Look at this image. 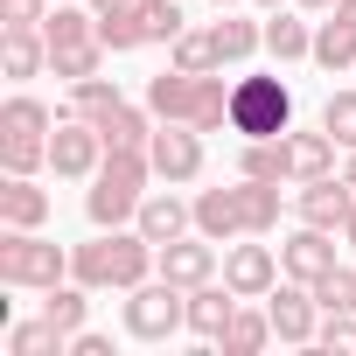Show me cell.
Wrapping results in <instances>:
<instances>
[{
    "mask_svg": "<svg viewBox=\"0 0 356 356\" xmlns=\"http://www.w3.org/2000/svg\"><path fill=\"white\" fill-rule=\"evenodd\" d=\"M154 273H161V245H147V238H140V224H133V231H126V224H119V231H98L91 245H77V252H70V280H84L91 293H98V286L133 293V286H140V280H154Z\"/></svg>",
    "mask_w": 356,
    "mask_h": 356,
    "instance_id": "1",
    "label": "cell"
},
{
    "mask_svg": "<svg viewBox=\"0 0 356 356\" xmlns=\"http://www.w3.org/2000/svg\"><path fill=\"white\" fill-rule=\"evenodd\" d=\"M147 175H154L147 147H105V161H98V175H91V196H84V217H91L98 231L133 224L140 203H147Z\"/></svg>",
    "mask_w": 356,
    "mask_h": 356,
    "instance_id": "2",
    "label": "cell"
},
{
    "mask_svg": "<svg viewBox=\"0 0 356 356\" xmlns=\"http://www.w3.org/2000/svg\"><path fill=\"white\" fill-rule=\"evenodd\" d=\"M63 273H70V252H63L56 238L0 224V286H35V293H49V286H63Z\"/></svg>",
    "mask_w": 356,
    "mask_h": 356,
    "instance_id": "3",
    "label": "cell"
},
{
    "mask_svg": "<svg viewBox=\"0 0 356 356\" xmlns=\"http://www.w3.org/2000/svg\"><path fill=\"white\" fill-rule=\"evenodd\" d=\"M231 133H245V140L293 133V91L280 77H238L231 84Z\"/></svg>",
    "mask_w": 356,
    "mask_h": 356,
    "instance_id": "4",
    "label": "cell"
},
{
    "mask_svg": "<svg viewBox=\"0 0 356 356\" xmlns=\"http://www.w3.org/2000/svg\"><path fill=\"white\" fill-rule=\"evenodd\" d=\"M189 328V286H175V280H140L126 293V335L133 342H168V335H182Z\"/></svg>",
    "mask_w": 356,
    "mask_h": 356,
    "instance_id": "5",
    "label": "cell"
},
{
    "mask_svg": "<svg viewBox=\"0 0 356 356\" xmlns=\"http://www.w3.org/2000/svg\"><path fill=\"white\" fill-rule=\"evenodd\" d=\"M147 161H154V175H161L168 189L175 182H196V175H203V133L182 126V119H161L154 140H147Z\"/></svg>",
    "mask_w": 356,
    "mask_h": 356,
    "instance_id": "6",
    "label": "cell"
},
{
    "mask_svg": "<svg viewBox=\"0 0 356 356\" xmlns=\"http://www.w3.org/2000/svg\"><path fill=\"white\" fill-rule=\"evenodd\" d=\"M98 161H105V133H98L91 119H56V133H49V168L63 175V182L98 175Z\"/></svg>",
    "mask_w": 356,
    "mask_h": 356,
    "instance_id": "7",
    "label": "cell"
},
{
    "mask_svg": "<svg viewBox=\"0 0 356 356\" xmlns=\"http://www.w3.org/2000/svg\"><path fill=\"white\" fill-rule=\"evenodd\" d=\"M224 286H231L238 300H266V293L280 286V252H273V245H231V252H224Z\"/></svg>",
    "mask_w": 356,
    "mask_h": 356,
    "instance_id": "8",
    "label": "cell"
},
{
    "mask_svg": "<svg viewBox=\"0 0 356 356\" xmlns=\"http://www.w3.org/2000/svg\"><path fill=\"white\" fill-rule=\"evenodd\" d=\"M293 210H300V224H314V231H342L349 210H356V189L342 182V175H314V182H300Z\"/></svg>",
    "mask_w": 356,
    "mask_h": 356,
    "instance_id": "9",
    "label": "cell"
},
{
    "mask_svg": "<svg viewBox=\"0 0 356 356\" xmlns=\"http://www.w3.org/2000/svg\"><path fill=\"white\" fill-rule=\"evenodd\" d=\"M280 273H286V280H300V286H314L321 273H335V231L300 224L293 238H280Z\"/></svg>",
    "mask_w": 356,
    "mask_h": 356,
    "instance_id": "10",
    "label": "cell"
},
{
    "mask_svg": "<svg viewBox=\"0 0 356 356\" xmlns=\"http://www.w3.org/2000/svg\"><path fill=\"white\" fill-rule=\"evenodd\" d=\"M314 286H300V280H286V286H273L266 293V314H273V335L280 342H314L321 328H314Z\"/></svg>",
    "mask_w": 356,
    "mask_h": 356,
    "instance_id": "11",
    "label": "cell"
},
{
    "mask_svg": "<svg viewBox=\"0 0 356 356\" xmlns=\"http://www.w3.org/2000/svg\"><path fill=\"white\" fill-rule=\"evenodd\" d=\"M210 273H217V238H203V231L189 238V231H182L175 245H161V280H175V286H203Z\"/></svg>",
    "mask_w": 356,
    "mask_h": 356,
    "instance_id": "12",
    "label": "cell"
},
{
    "mask_svg": "<svg viewBox=\"0 0 356 356\" xmlns=\"http://www.w3.org/2000/svg\"><path fill=\"white\" fill-rule=\"evenodd\" d=\"M49 189H35L29 175H8V182H0V224H15V231H42L49 224Z\"/></svg>",
    "mask_w": 356,
    "mask_h": 356,
    "instance_id": "13",
    "label": "cell"
},
{
    "mask_svg": "<svg viewBox=\"0 0 356 356\" xmlns=\"http://www.w3.org/2000/svg\"><path fill=\"white\" fill-rule=\"evenodd\" d=\"M133 224H140V238H147V245H175V238L196 224V203H182V196H168V189H161V196H147V203H140V217H133Z\"/></svg>",
    "mask_w": 356,
    "mask_h": 356,
    "instance_id": "14",
    "label": "cell"
},
{
    "mask_svg": "<svg viewBox=\"0 0 356 356\" xmlns=\"http://www.w3.org/2000/svg\"><path fill=\"white\" fill-rule=\"evenodd\" d=\"M231 314H238V293H231V286H217V280H203V286H189V335H203V342H217V335L231 328Z\"/></svg>",
    "mask_w": 356,
    "mask_h": 356,
    "instance_id": "15",
    "label": "cell"
},
{
    "mask_svg": "<svg viewBox=\"0 0 356 356\" xmlns=\"http://www.w3.org/2000/svg\"><path fill=\"white\" fill-rule=\"evenodd\" d=\"M286 175L293 182H314V175H335V133H286Z\"/></svg>",
    "mask_w": 356,
    "mask_h": 356,
    "instance_id": "16",
    "label": "cell"
},
{
    "mask_svg": "<svg viewBox=\"0 0 356 356\" xmlns=\"http://www.w3.org/2000/svg\"><path fill=\"white\" fill-rule=\"evenodd\" d=\"M196 231L217 238V245L238 238V231H245V196H238V189H203V196H196Z\"/></svg>",
    "mask_w": 356,
    "mask_h": 356,
    "instance_id": "17",
    "label": "cell"
},
{
    "mask_svg": "<svg viewBox=\"0 0 356 356\" xmlns=\"http://www.w3.org/2000/svg\"><path fill=\"white\" fill-rule=\"evenodd\" d=\"M42 63H49V35L42 29H8L0 35V70H8L15 84H29Z\"/></svg>",
    "mask_w": 356,
    "mask_h": 356,
    "instance_id": "18",
    "label": "cell"
},
{
    "mask_svg": "<svg viewBox=\"0 0 356 356\" xmlns=\"http://www.w3.org/2000/svg\"><path fill=\"white\" fill-rule=\"evenodd\" d=\"M42 35H49V49L98 42V15H91V0H84V8H77V0H56V8L42 15Z\"/></svg>",
    "mask_w": 356,
    "mask_h": 356,
    "instance_id": "19",
    "label": "cell"
},
{
    "mask_svg": "<svg viewBox=\"0 0 356 356\" xmlns=\"http://www.w3.org/2000/svg\"><path fill=\"white\" fill-rule=\"evenodd\" d=\"M314 63H321V70H356V22L328 15V22L314 29Z\"/></svg>",
    "mask_w": 356,
    "mask_h": 356,
    "instance_id": "20",
    "label": "cell"
},
{
    "mask_svg": "<svg viewBox=\"0 0 356 356\" xmlns=\"http://www.w3.org/2000/svg\"><path fill=\"white\" fill-rule=\"evenodd\" d=\"M49 105L42 98H29V91H15L8 105H0V133H15V140H49Z\"/></svg>",
    "mask_w": 356,
    "mask_h": 356,
    "instance_id": "21",
    "label": "cell"
},
{
    "mask_svg": "<svg viewBox=\"0 0 356 356\" xmlns=\"http://www.w3.org/2000/svg\"><path fill=\"white\" fill-rule=\"evenodd\" d=\"M238 196H245V231L252 238H273L280 231V182H238Z\"/></svg>",
    "mask_w": 356,
    "mask_h": 356,
    "instance_id": "22",
    "label": "cell"
},
{
    "mask_svg": "<svg viewBox=\"0 0 356 356\" xmlns=\"http://www.w3.org/2000/svg\"><path fill=\"white\" fill-rule=\"evenodd\" d=\"M98 133H105V147H147L154 140V112L147 105H112L98 119Z\"/></svg>",
    "mask_w": 356,
    "mask_h": 356,
    "instance_id": "23",
    "label": "cell"
},
{
    "mask_svg": "<svg viewBox=\"0 0 356 356\" xmlns=\"http://www.w3.org/2000/svg\"><path fill=\"white\" fill-rule=\"evenodd\" d=\"M273 342V314H259V307H238L231 314V328L217 335V349L224 356H252V349H266Z\"/></svg>",
    "mask_w": 356,
    "mask_h": 356,
    "instance_id": "24",
    "label": "cell"
},
{
    "mask_svg": "<svg viewBox=\"0 0 356 356\" xmlns=\"http://www.w3.org/2000/svg\"><path fill=\"white\" fill-rule=\"evenodd\" d=\"M238 175H252V182H293V175H286V133L280 140H245Z\"/></svg>",
    "mask_w": 356,
    "mask_h": 356,
    "instance_id": "25",
    "label": "cell"
},
{
    "mask_svg": "<svg viewBox=\"0 0 356 356\" xmlns=\"http://www.w3.org/2000/svg\"><path fill=\"white\" fill-rule=\"evenodd\" d=\"M168 49H175V70H196V77L224 70V56H217V29H182Z\"/></svg>",
    "mask_w": 356,
    "mask_h": 356,
    "instance_id": "26",
    "label": "cell"
},
{
    "mask_svg": "<svg viewBox=\"0 0 356 356\" xmlns=\"http://www.w3.org/2000/svg\"><path fill=\"white\" fill-rule=\"evenodd\" d=\"M266 49H273L280 63H300V56H314V29L273 8V22H266Z\"/></svg>",
    "mask_w": 356,
    "mask_h": 356,
    "instance_id": "27",
    "label": "cell"
},
{
    "mask_svg": "<svg viewBox=\"0 0 356 356\" xmlns=\"http://www.w3.org/2000/svg\"><path fill=\"white\" fill-rule=\"evenodd\" d=\"M112 105H126V98H119V84H112V77H84V84H70V105H63V119H91V126H98Z\"/></svg>",
    "mask_w": 356,
    "mask_h": 356,
    "instance_id": "28",
    "label": "cell"
},
{
    "mask_svg": "<svg viewBox=\"0 0 356 356\" xmlns=\"http://www.w3.org/2000/svg\"><path fill=\"white\" fill-rule=\"evenodd\" d=\"M70 349V335L42 314V321H22V328H8V356H63Z\"/></svg>",
    "mask_w": 356,
    "mask_h": 356,
    "instance_id": "29",
    "label": "cell"
},
{
    "mask_svg": "<svg viewBox=\"0 0 356 356\" xmlns=\"http://www.w3.org/2000/svg\"><path fill=\"white\" fill-rule=\"evenodd\" d=\"M98 42H105L112 56H126V49H140V42H147V29H140V0H133V8L98 15Z\"/></svg>",
    "mask_w": 356,
    "mask_h": 356,
    "instance_id": "30",
    "label": "cell"
},
{
    "mask_svg": "<svg viewBox=\"0 0 356 356\" xmlns=\"http://www.w3.org/2000/svg\"><path fill=\"white\" fill-rule=\"evenodd\" d=\"M42 314H49L63 335H77V328H84V314H91V286H84V280H77V286H49Z\"/></svg>",
    "mask_w": 356,
    "mask_h": 356,
    "instance_id": "31",
    "label": "cell"
},
{
    "mask_svg": "<svg viewBox=\"0 0 356 356\" xmlns=\"http://www.w3.org/2000/svg\"><path fill=\"white\" fill-rule=\"evenodd\" d=\"M217 29V56L224 63H245L252 49H266V29H252V22H238V15H224V22H210Z\"/></svg>",
    "mask_w": 356,
    "mask_h": 356,
    "instance_id": "32",
    "label": "cell"
},
{
    "mask_svg": "<svg viewBox=\"0 0 356 356\" xmlns=\"http://www.w3.org/2000/svg\"><path fill=\"white\" fill-rule=\"evenodd\" d=\"M98 63H105V42H77V49H49V70H56V77H70V84L98 77Z\"/></svg>",
    "mask_w": 356,
    "mask_h": 356,
    "instance_id": "33",
    "label": "cell"
},
{
    "mask_svg": "<svg viewBox=\"0 0 356 356\" xmlns=\"http://www.w3.org/2000/svg\"><path fill=\"white\" fill-rule=\"evenodd\" d=\"M314 300H321V314H356V273H349V266L321 273V280H314Z\"/></svg>",
    "mask_w": 356,
    "mask_h": 356,
    "instance_id": "34",
    "label": "cell"
},
{
    "mask_svg": "<svg viewBox=\"0 0 356 356\" xmlns=\"http://www.w3.org/2000/svg\"><path fill=\"white\" fill-rule=\"evenodd\" d=\"M140 29H147V42H175L189 22H182V8H175V0H140Z\"/></svg>",
    "mask_w": 356,
    "mask_h": 356,
    "instance_id": "35",
    "label": "cell"
},
{
    "mask_svg": "<svg viewBox=\"0 0 356 356\" xmlns=\"http://www.w3.org/2000/svg\"><path fill=\"white\" fill-rule=\"evenodd\" d=\"M49 161V140H15V133H0V168L8 175H35Z\"/></svg>",
    "mask_w": 356,
    "mask_h": 356,
    "instance_id": "36",
    "label": "cell"
},
{
    "mask_svg": "<svg viewBox=\"0 0 356 356\" xmlns=\"http://www.w3.org/2000/svg\"><path fill=\"white\" fill-rule=\"evenodd\" d=\"M321 126L335 133V147H356V91H328V105H321Z\"/></svg>",
    "mask_w": 356,
    "mask_h": 356,
    "instance_id": "37",
    "label": "cell"
},
{
    "mask_svg": "<svg viewBox=\"0 0 356 356\" xmlns=\"http://www.w3.org/2000/svg\"><path fill=\"white\" fill-rule=\"evenodd\" d=\"M49 0H0V29H42Z\"/></svg>",
    "mask_w": 356,
    "mask_h": 356,
    "instance_id": "38",
    "label": "cell"
},
{
    "mask_svg": "<svg viewBox=\"0 0 356 356\" xmlns=\"http://www.w3.org/2000/svg\"><path fill=\"white\" fill-rule=\"evenodd\" d=\"M321 349H349V356H356V321H349V314H328V321H321Z\"/></svg>",
    "mask_w": 356,
    "mask_h": 356,
    "instance_id": "39",
    "label": "cell"
},
{
    "mask_svg": "<svg viewBox=\"0 0 356 356\" xmlns=\"http://www.w3.org/2000/svg\"><path fill=\"white\" fill-rule=\"evenodd\" d=\"M70 356H112V335H98V328H77V335H70Z\"/></svg>",
    "mask_w": 356,
    "mask_h": 356,
    "instance_id": "40",
    "label": "cell"
},
{
    "mask_svg": "<svg viewBox=\"0 0 356 356\" xmlns=\"http://www.w3.org/2000/svg\"><path fill=\"white\" fill-rule=\"evenodd\" d=\"M112 8H133V0H91V15H112Z\"/></svg>",
    "mask_w": 356,
    "mask_h": 356,
    "instance_id": "41",
    "label": "cell"
},
{
    "mask_svg": "<svg viewBox=\"0 0 356 356\" xmlns=\"http://www.w3.org/2000/svg\"><path fill=\"white\" fill-rule=\"evenodd\" d=\"M342 182H349V189H356V147H349V161H342Z\"/></svg>",
    "mask_w": 356,
    "mask_h": 356,
    "instance_id": "42",
    "label": "cell"
},
{
    "mask_svg": "<svg viewBox=\"0 0 356 356\" xmlns=\"http://www.w3.org/2000/svg\"><path fill=\"white\" fill-rule=\"evenodd\" d=\"M342 245H349V252H356V210H349V224H342Z\"/></svg>",
    "mask_w": 356,
    "mask_h": 356,
    "instance_id": "43",
    "label": "cell"
},
{
    "mask_svg": "<svg viewBox=\"0 0 356 356\" xmlns=\"http://www.w3.org/2000/svg\"><path fill=\"white\" fill-rule=\"evenodd\" d=\"M335 15H342V22H356V0H335Z\"/></svg>",
    "mask_w": 356,
    "mask_h": 356,
    "instance_id": "44",
    "label": "cell"
},
{
    "mask_svg": "<svg viewBox=\"0 0 356 356\" xmlns=\"http://www.w3.org/2000/svg\"><path fill=\"white\" fill-rule=\"evenodd\" d=\"M300 8H335V0H300Z\"/></svg>",
    "mask_w": 356,
    "mask_h": 356,
    "instance_id": "45",
    "label": "cell"
},
{
    "mask_svg": "<svg viewBox=\"0 0 356 356\" xmlns=\"http://www.w3.org/2000/svg\"><path fill=\"white\" fill-rule=\"evenodd\" d=\"M259 8H280V0H259Z\"/></svg>",
    "mask_w": 356,
    "mask_h": 356,
    "instance_id": "46",
    "label": "cell"
},
{
    "mask_svg": "<svg viewBox=\"0 0 356 356\" xmlns=\"http://www.w3.org/2000/svg\"><path fill=\"white\" fill-rule=\"evenodd\" d=\"M217 8H231V0H217Z\"/></svg>",
    "mask_w": 356,
    "mask_h": 356,
    "instance_id": "47",
    "label": "cell"
}]
</instances>
